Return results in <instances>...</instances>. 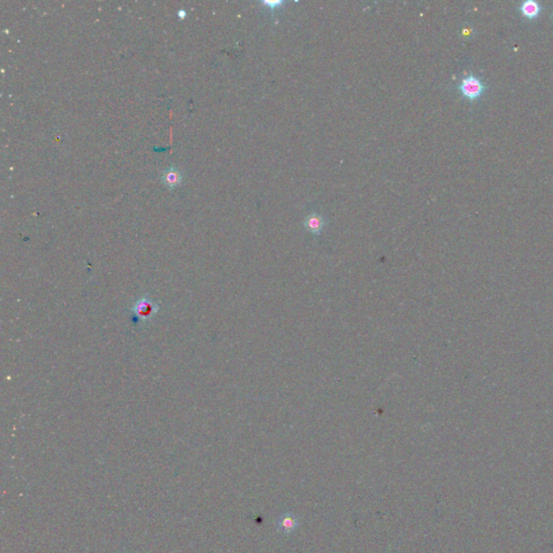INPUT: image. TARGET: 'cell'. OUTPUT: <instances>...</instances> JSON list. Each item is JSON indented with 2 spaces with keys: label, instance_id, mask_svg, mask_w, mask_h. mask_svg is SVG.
I'll return each mask as SVG.
<instances>
[{
  "label": "cell",
  "instance_id": "6",
  "mask_svg": "<svg viewBox=\"0 0 553 553\" xmlns=\"http://www.w3.org/2000/svg\"><path fill=\"white\" fill-rule=\"evenodd\" d=\"M520 11L525 17L534 19V17L538 16V14L540 13L541 7L537 1H534V0H525V1H523L521 3Z\"/></svg>",
  "mask_w": 553,
  "mask_h": 553
},
{
  "label": "cell",
  "instance_id": "7",
  "mask_svg": "<svg viewBox=\"0 0 553 553\" xmlns=\"http://www.w3.org/2000/svg\"><path fill=\"white\" fill-rule=\"evenodd\" d=\"M260 3L267 7V9L270 10L271 12H273V11L281 9L285 2L283 0H264V1H261Z\"/></svg>",
  "mask_w": 553,
  "mask_h": 553
},
{
  "label": "cell",
  "instance_id": "5",
  "mask_svg": "<svg viewBox=\"0 0 553 553\" xmlns=\"http://www.w3.org/2000/svg\"><path fill=\"white\" fill-rule=\"evenodd\" d=\"M324 218L318 213H311L307 216L305 225L312 234H320L324 227Z\"/></svg>",
  "mask_w": 553,
  "mask_h": 553
},
{
  "label": "cell",
  "instance_id": "9",
  "mask_svg": "<svg viewBox=\"0 0 553 553\" xmlns=\"http://www.w3.org/2000/svg\"><path fill=\"white\" fill-rule=\"evenodd\" d=\"M178 16L180 17V19H185V16H186V11H185V9H180V10L178 11Z\"/></svg>",
  "mask_w": 553,
  "mask_h": 553
},
{
  "label": "cell",
  "instance_id": "3",
  "mask_svg": "<svg viewBox=\"0 0 553 553\" xmlns=\"http://www.w3.org/2000/svg\"><path fill=\"white\" fill-rule=\"evenodd\" d=\"M299 526L298 516L294 514L293 512H284L278 517L276 522V527L279 533L283 535L293 534Z\"/></svg>",
  "mask_w": 553,
  "mask_h": 553
},
{
  "label": "cell",
  "instance_id": "2",
  "mask_svg": "<svg viewBox=\"0 0 553 553\" xmlns=\"http://www.w3.org/2000/svg\"><path fill=\"white\" fill-rule=\"evenodd\" d=\"M458 89L461 91L463 96L469 98L470 101H474L481 96L486 88L480 78L474 75H469L461 81Z\"/></svg>",
  "mask_w": 553,
  "mask_h": 553
},
{
  "label": "cell",
  "instance_id": "4",
  "mask_svg": "<svg viewBox=\"0 0 553 553\" xmlns=\"http://www.w3.org/2000/svg\"><path fill=\"white\" fill-rule=\"evenodd\" d=\"M162 182L169 188H175L183 182V174L177 168L170 167L162 173Z\"/></svg>",
  "mask_w": 553,
  "mask_h": 553
},
{
  "label": "cell",
  "instance_id": "8",
  "mask_svg": "<svg viewBox=\"0 0 553 553\" xmlns=\"http://www.w3.org/2000/svg\"><path fill=\"white\" fill-rule=\"evenodd\" d=\"M462 36L464 37H469L471 34H472V28L470 26H464L463 30H462Z\"/></svg>",
  "mask_w": 553,
  "mask_h": 553
},
{
  "label": "cell",
  "instance_id": "1",
  "mask_svg": "<svg viewBox=\"0 0 553 553\" xmlns=\"http://www.w3.org/2000/svg\"><path fill=\"white\" fill-rule=\"evenodd\" d=\"M159 309L160 307L155 300L144 296L134 301V304L130 308V311L135 322H147L156 317Z\"/></svg>",
  "mask_w": 553,
  "mask_h": 553
}]
</instances>
